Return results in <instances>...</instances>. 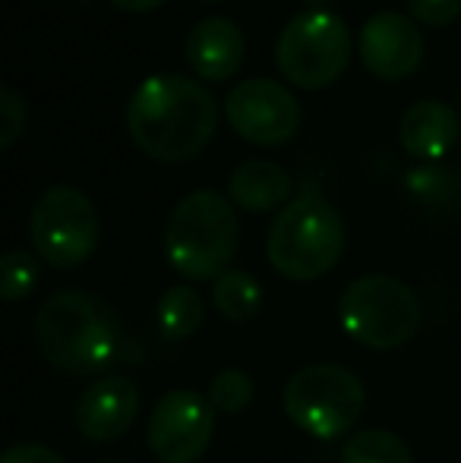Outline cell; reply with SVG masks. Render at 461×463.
Wrapping results in <instances>:
<instances>
[{
  "label": "cell",
  "mask_w": 461,
  "mask_h": 463,
  "mask_svg": "<svg viewBox=\"0 0 461 463\" xmlns=\"http://www.w3.org/2000/svg\"><path fill=\"white\" fill-rule=\"evenodd\" d=\"M218 129V101L203 82L180 73L149 76L127 101V133L155 161H190Z\"/></svg>",
  "instance_id": "1"
},
{
  "label": "cell",
  "mask_w": 461,
  "mask_h": 463,
  "mask_svg": "<svg viewBox=\"0 0 461 463\" xmlns=\"http://www.w3.org/2000/svg\"><path fill=\"white\" fill-rule=\"evenodd\" d=\"M35 344L54 369L67 375H99L130 350L120 312L89 290H54L35 312Z\"/></svg>",
  "instance_id": "2"
},
{
  "label": "cell",
  "mask_w": 461,
  "mask_h": 463,
  "mask_svg": "<svg viewBox=\"0 0 461 463\" xmlns=\"http://www.w3.org/2000/svg\"><path fill=\"white\" fill-rule=\"evenodd\" d=\"M240 246L231 199L218 189H193L165 221V256L187 280H218Z\"/></svg>",
  "instance_id": "3"
},
{
  "label": "cell",
  "mask_w": 461,
  "mask_h": 463,
  "mask_svg": "<svg viewBox=\"0 0 461 463\" xmlns=\"http://www.w3.org/2000/svg\"><path fill=\"white\" fill-rule=\"evenodd\" d=\"M272 269L288 280H316L345 252V221L322 195H297L275 214L265 237Z\"/></svg>",
  "instance_id": "4"
},
{
  "label": "cell",
  "mask_w": 461,
  "mask_h": 463,
  "mask_svg": "<svg viewBox=\"0 0 461 463\" xmlns=\"http://www.w3.org/2000/svg\"><path fill=\"white\" fill-rule=\"evenodd\" d=\"M339 322L367 350H399L420 328V299L392 275H363L341 290Z\"/></svg>",
  "instance_id": "5"
},
{
  "label": "cell",
  "mask_w": 461,
  "mask_h": 463,
  "mask_svg": "<svg viewBox=\"0 0 461 463\" xmlns=\"http://www.w3.org/2000/svg\"><path fill=\"white\" fill-rule=\"evenodd\" d=\"M284 413L303 435L332 441L348 435L363 413V382L339 363H310L284 384Z\"/></svg>",
  "instance_id": "6"
},
{
  "label": "cell",
  "mask_w": 461,
  "mask_h": 463,
  "mask_svg": "<svg viewBox=\"0 0 461 463\" xmlns=\"http://www.w3.org/2000/svg\"><path fill=\"white\" fill-rule=\"evenodd\" d=\"M29 240L35 256L57 271L80 269L101 240V214L76 186H48L29 214Z\"/></svg>",
  "instance_id": "7"
},
{
  "label": "cell",
  "mask_w": 461,
  "mask_h": 463,
  "mask_svg": "<svg viewBox=\"0 0 461 463\" xmlns=\"http://www.w3.org/2000/svg\"><path fill=\"white\" fill-rule=\"evenodd\" d=\"M351 29L329 10L297 13L284 23L275 44L278 70L301 89H326L351 63Z\"/></svg>",
  "instance_id": "8"
},
{
  "label": "cell",
  "mask_w": 461,
  "mask_h": 463,
  "mask_svg": "<svg viewBox=\"0 0 461 463\" xmlns=\"http://www.w3.org/2000/svg\"><path fill=\"white\" fill-rule=\"evenodd\" d=\"M218 410L193 388H174L155 403L149 420V451L158 463H197L209 451Z\"/></svg>",
  "instance_id": "9"
},
{
  "label": "cell",
  "mask_w": 461,
  "mask_h": 463,
  "mask_svg": "<svg viewBox=\"0 0 461 463\" xmlns=\"http://www.w3.org/2000/svg\"><path fill=\"white\" fill-rule=\"evenodd\" d=\"M225 114L234 133L265 148L288 142L301 127V101L291 89L265 76L237 82L225 98Z\"/></svg>",
  "instance_id": "10"
},
{
  "label": "cell",
  "mask_w": 461,
  "mask_h": 463,
  "mask_svg": "<svg viewBox=\"0 0 461 463\" xmlns=\"http://www.w3.org/2000/svg\"><path fill=\"white\" fill-rule=\"evenodd\" d=\"M363 67L379 80H405L424 61V35L405 13L379 10L360 25L357 35Z\"/></svg>",
  "instance_id": "11"
},
{
  "label": "cell",
  "mask_w": 461,
  "mask_h": 463,
  "mask_svg": "<svg viewBox=\"0 0 461 463\" xmlns=\"http://www.w3.org/2000/svg\"><path fill=\"white\" fill-rule=\"evenodd\" d=\"M139 413V391L127 375H105L80 394L73 422L80 435L92 445L117 441Z\"/></svg>",
  "instance_id": "12"
},
{
  "label": "cell",
  "mask_w": 461,
  "mask_h": 463,
  "mask_svg": "<svg viewBox=\"0 0 461 463\" xmlns=\"http://www.w3.org/2000/svg\"><path fill=\"white\" fill-rule=\"evenodd\" d=\"M184 54L193 73L206 82H225L244 63L246 38L228 16H206L187 32Z\"/></svg>",
  "instance_id": "13"
},
{
  "label": "cell",
  "mask_w": 461,
  "mask_h": 463,
  "mask_svg": "<svg viewBox=\"0 0 461 463\" xmlns=\"http://www.w3.org/2000/svg\"><path fill=\"white\" fill-rule=\"evenodd\" d=\"M458 133L461 117L456 114V108H449L446 101H437V98L414 101L399 123V139L405 146V152L424 161L443 158L456 146Z\"/></svg>",
  "instance_id": "14"
},
{
  "label": "cell",
  "mask_w": 461,
  "mask_h": 463,
  "mask_svg": "<svg viewBox=\"0 0 461 463\" xmlns=\"http://www.w3.org/2000/svg\"><path fill=\"white\" fill-rule=\"evenodd\" d=\"M288 195H291L288 171L263 158H250L244 165H237L228 180V199L234 205L256 214L272 212L278 205L284 208L288 205Z\"/></svg>",
  "instance_id": "15"
},
{
  "label": "cell",
  "mask_w": 461,
  "mask_h": 463,
  "mask_svg": "<svg viewBox=\"0 0 461 463\" xmlns=\"http://www.w3.org/2000/svg\"><path fill=\"white\" fill-rule=\"evenodd\" d=\"M206 318V303L199 297L197 287L190 284H174L161 293L158 306H155V325L168 341H187L199 331Z\"/></svg>",
  "instance_id": "16"
},
{
  "label": "cell",
  "mask_w": 461,
  "mask_h": 463,
  "mask_svg": "<svg viewBox=\"0 0 461 463\" xmlns=\"http://www.w3.org/2000/svg\"><path fill=\"white\" fill-rule=\"evenodd\" d=\"M212 303H216L222 318H228L234 325H246L263 309V287L246 271L228 269L212 287Z\"/></svg>",
  "instance_id": "17"
},
{
  "label": "cell",
  "mask_w": 461,
  "mask_h": 463,
  "mask_svg": "<svg viewBox=\"0 0 461 463\" xmlns=\"http://www.w3.org/2000/svg\"><path fill=\"white\" fill-rule=\"evenodd\" d=\"M341 463H411V448L389 429H363L345 441Z\"/></svg>",
  "instance_id": "18"
},
{
  "label": "cell",
  "mask_w": 461,
  "mask_h": 463,
  "mask_svg": "<svg viewBox=\"0 0 461 463\" xmlns=\"http://www.w3.org/2000/svg\"><path fill=\"white\" fill-rule=\"evenodd\" d=\"M38 278H42L38 256H32L23 246H13V250L4 252V259H0V297L6 303H16V299L29 297L38 287Z\"/></svg>",
  "instance_id": "19"
},
{
  "label": "cell",
  "mask_w": 461,
  "mask_h": 463,
  "mask_svg": "<svg viewBox=\"0 0 461 463\" xmlns=\"http://www.w3.org/2000/svg\"><path fill=\"white\" fill-rule=\"evenodd\" d=\"M253 394H256V388H253V378L246 375L244 369H222L212 378L209 394L206 397H209V403L218 413L237 416L253 403Z\"/></svg>",
  "instance_id": "20"
},
{
  "label": "cell",
  "mask_w": 461,
  "mask_h": 463,
  "mask_svg": "<svg viewBox=\"0 0 461 463\" xmlns=\"http://www.w3.org/2000/svg\"><path fill=\"white\" fill-rule=\"evenodd\" d=\"M408 189H411L418 199H424V202H430V205H437V202H449L452 195L458 193L461 184L456 177H452L446 167H414L411 174H408Z\"/></svg>",
  "instance_id": "21"
},
{
  "label": "cell",
  "mask_w": 461,
  "mask_h": 463,
  "mask_svg": "<svg viewBox=\"0 0 461 463\" xmlns=\"http://www.w3.org/2000/svg\"><path fill=\"white\" fill-rule=\"evenodd\" d=\"M29 123V104L13 86H0V148H13L25 133Z\"/></svg>",
  "instance_id": "22"
},
{
  "label": "cell",
  "mask_w": 461,
  "mask_h": 463,
  "mask_svg": "<svg viewBox=\"0 0 461 463\" xmlns=\"http://www.w3.org/2000/svg\"><path fill=\"white\" fill-rule=\"evenodd\" d=\"M408 6H411L414 19L433 25V29L452 25L461 16V0H408Z\"/></svg>",
  "instance_id": "23"
},
{
  "label": "cell",
  "mask_w": 461,
  "mask_h": 463,
  "mask_svg": "<svg viewBox=\"0 0 461 463\" xmlns=\"http://www.w3.org/2000/svg\"><path fill=\"white\" fill-rule=\"evenodd\" d=\"M0 463H67L57 451H51L48 445H32V441H23V445H13L4 451Z\"/></svg>",
  "instance_id": "24"
},
{
  "label": "cell",
  "mask_w": 461,
  "mask_h": 463,
  "mask_svg": "<svg viewBox=\"0 0 461 463\" xmlns=\"http://www.w3.org/2000/svg\"><path fill=\"white\" fill-rule=\"evenodd\" d=\"M114 6H120V10H130V13H149L155 10V6H161L165 0H111Z\"/></svg>",
  "instance_id": "25"
},
{
  "label": "cell",
  "mask_w": 461,
  "mask_h": 463,
  "mask_svg": "<svg viewBox=\"0 0 461 463\" xmlns=\"http://www.w3.org/2000/svg\"><path fill=\"white\" fill-rule=\"evenodd\" d=\"M303 4H310L313 10H326V6L332 4V0H303Z\"/></svg>",
  "instance_id": "26"
},
{
  "label": "cell",
  "mask_w": 461,
  "mask_h": 463,
  "mask_svg": "<svg viewBox=\"0 0 461 463\" xmlns=\"http://www.w3.org/2000/svg\"><path fill=\"white\" fill-rule=\"evenodd\" d=\"M458 117H461V110H458Z\"/></svg>",
  "instance_id": "27"
}]
</instances>
